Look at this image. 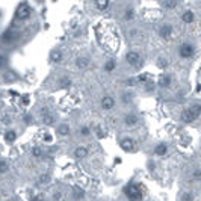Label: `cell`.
Wrapping results in <instances>:
<instances>
[{"label":"cell","mask_w":201,"mask_h":201,"mask_svg":"<svg viewBox=\"0 0 201 201\" xmlns=\"http://www.w3.org/2000/svg\"><path fill=\"white\" fill-rule=\"evenodd\" d=\"M61 59H62V52L61 50H52L50 61L52 62H61Z\"/></svg>","instance_id":"e0dca14e"},{"label":"cell","mask_w":201,"mask_h":201,"mask_svg":"<svg viewBox=\"0 0 201 201\" xmlns=\"http://www.w3.org/2000/svg\"><path fill=\"white\" fill-rule=\"evenodd\" d=\"M30 12H32V9H30L27 5L23 3V5L17 9V12H15V18H17V20H26V18H29Z\"/></svg>","instance_id":"277c9868"},{"label":"cell","mask_w":201,"mask_h":201,"mask_svg":"<svg viewBox=\"0 0 201 201\" xmlns=\"http://www.w3.org/2000/svg\"><path fill=\"white\" fill-rule=\"evenodd\" d=\"M76 65H77V68L83 70V68H86V67L89 65V59H88V58H83V56H80V58H77V61H76Z\"/></svg>","instance_id":"2e32d148"},{"label":"cell","mask_w":201,"mask_h":201,"mask_svg":"<svg viewBox=\"0 0 201 201\" xmlns=\"http://www.w3.org/2000/svg\"><path fill=\"white\" fill-rule=\"evenodd\" d=\"M124 193L130 201H142V189L136 183H130L124 187Z\"/></svg>","instance_id":"6da1fadb"},{"label":"cell","mask_w":201,"mask_h":201,"mask_svg":"<svg viewBox=\"0 0 201 201\" xmlns=\"http://www.w3.org/2000/svg\"><path fill=\"white\" fill-rule=\"evenodd\" d=\"M183 201H193V195H192L190 192L183 193Z\"/></svg>","instance_id":"4dcf8cb0"},{"label":"cell","mask_w":201,"mask_h":201,"mask_svg":"<svg viewBox=\"0 0 201 201\" xmlns=\"http://www.w3.org/2000/svg\"><path fill=\"white\" fill-rule=\"evenodd\" d=\"M5 82H11V80H15L17 79V74L15 73H12V71H8V73H5Z\"/></svg>","instance_id":"484cf974"},{"label":"cell","mask_w":201,"mask_h":201,"mask_svg":"<svg viewBox=\"0 0 201 201\" xmlns=\"http://www.w3.org/2000/svg\"><path fill=\"white\" fill-rule=\"evenodd\" d=\"M23 105H29V97H23Z\"/></svg>","instance_id":"f35d334b"},{"label":"cell","mask_w":201,"mask_h":201,"mask_svg":"<svg viewBox=\"0 0 201 201\" xmlns=\"http://www.w3.org/2000/svg\"><path fill=\"white\" fill-rule=\"evenodd\" d=\"M61 198H62V193H61V192H56V193L53 195V199H55V201H59Z\"/></svg>","instance_id":"74e56055"},{"label":"cell","mask_w":201,"mask_h":201,"mask_svg":"<svg viewBox=\"0 0 201 201\" xmlns=\"http://www.w3.org/2000/svg\"><path fill=\"white\" fill-rule=\"evenodd\" d=\"M168 65V62H166V59H163V58H160L159 61H157V67H160V68H165Z\"/></svg>","instance_id":"836d02e7"},{"label":"cell","mask_w":201,"mask_h":201,"mask_svg":"<svg viewBox=\"0 0 201 201\" xmlns=\"http://www.w3.org/2000/svg\"><path fill=\"white\" fill-rule=\"evenodd\" d=\"M80 133H82V135H83V136H88V135H89V133H91V129H89V127H88V126H83V127H82V129H80Z\"/></svg>","instance_id":"f546056e"},{"label":"cell","mask_w":201,"mask_h":201,"mask_svg":"<svg viewBox=\"0 0 201 201\" xmlns=\"http://www.w3.org/2000/svg\"><path fill=\"white\" fill-rule=\"evenodd\" d=\"M171 76L169 74H162L160 77H159V82H157V85L160 86V88H168L169 85H171Z\"/></svg>","instance_id":"8fae6325"},{"label":"cell","mask_w":201,"mask_h":201,"mask_svg":"<svg viewBox=\"0 0 201 201\" xmlns=\"http://www.w3.org/2000/svg\"><path fill=\"white\" fill-rule=\"evenodd\" d=\"M190 111L195 114V117L198 118L199 115H201V105H198V103H195V105H192L190 106Z\"/></svg>","instance_id":"cb8c5ba5"},{"label":"cell","mask_w":201,"mask_h":201,"mask_svg":"<svg viewBox=\"0 0 201 201\" xmlns=\"http://www.w3.org/2000/svg\"><path fill=\"white\" fill-rule=\"evenodd\" d=\"M18 36H20L18 33H15V32H12V30H6V32H3V35H2V41H3L5 44H9V42L18 39Z\"/></svg>","instance_id":"9c48e42d"},{"label":"cell","mask_w":201,"mask_h":201,"mask_svg":"<svg viewBox=\"0 0 201 201\" xmlns=\"http://www.w3.org/2000/svg\"><path fill=\"white\" fill-rule=\"evenodd\" d=\"M83 196H85V192H83L80 187H74V189H73V198H74V199L79 201V199H82Z\"/></svg>","instance_id":"44dd1931"},{"label":"cell","mask_w":201,"mask_h":201,"mask_svg":"<svg viewBox=\"0 0 201 201\" xmlns=\"http://www.w3.org/2000/svg\"><path fill=\"white\" fill-rule=\"evenodd\" d=\"M6 171H8V162L6 160H2V162H0V172L5 174Z\"/></svg>","instance_id":"4316f807"},{"label":"cell","mask_w":201,"mask_h":201,"mask_svg":"<svg viewBox=\"0 0 201 201\" xmlns=\"http://www.w3.org/2000/svg\"><path fill=\"white\" fill-rule=\"evenodd\" d=\"M180 118H181V121H183V123H192V121H195V120H196V117H195V114L190 111V108L184 109V111L181 112Z\"/></svg>","instance_id":"52a82bcc"},{"label":"cell","mask_w":201,"mask_h":201,"mask_svg":"<svg viewBox=\"0 0 201 201\" xmlns=\"http://www.w3.org/2000/svg\"><path fill=\"white\" fill-rule=\"evenodd\" d=\"M168 145L165 144V142H162V144H157L156 147H154V154H157V156H165L166 153H168Z\"/></svg>","instance_id":"4fadbf2b"},{"label":"cell","mask_w":201,"mask_h":201,"mask_svg":"<svg viewBox=\"0 0 201 201\" xmlns=\"http://www.w3.org/2000/svg\"><path fill=\"white\" fill-rule=\"evenodd\" d=\"M95 5H97V8H98V9L105 11V9L109 6V0H95Z\"/></svg>","instance_id":"7402d4cb"},{"label":"cell","mask_w":201,"mask_h":201,"mask_svg":"<svg viewBox=\"0 0 201 201\" xmlns=\"http://www.w3.org/2000/svg\"><path fill=\"white\" fill-rule=\"evenodd\" d=\"M192 177H193V180H201V169H195L192 172Z\"/></svg>","instance_id":"1f68e13d"},{"label":"cell","mask_w":201,"mask_h":201,"mask_svg":"<svg viewBox=\"0 0 201 201\" xmlns=\"http://www.w3.org/2000/svg\"><path fill=\"white\" fill-rule=\"evenodd\" d=\"M124 124H126L127 127H133V126H136V124H138V115L133 114V112L127 114V115L124 117Z\"/></svg>","instance_id":"30bf717a"},{"label":"cell","mask_w":201,"mask_h":201,"mask_svg":"<svg viewBox=\"0 0 201 201\" xmlns=\"http://www.w3.org/2000/svg\"><path fill=\"white\" fill-rule=\"evenodd\" d=\"M177 3V0H166L165 2V8H174Z\"/></svg>","instance_id":"d6a6232c"},{"label":"cell","mask_w":201,"mask_h":201,"mask_svg":"<svg viewBox=\"0 0 201 201\" xmlns=\"http://www.w3.org/2000/svg\"><path fill=\"white\" fill-rule=\"evenodd\" d=\"M115 67H117L115 61H114V59H109V61L105 64V71H106V73H112V71L115 70Z\"/></svg>","instance_id":"d6986e66"},{"label":"cell","mask_w":201,"mask_h":201,"mask_svg":"<svg viewBox=\"0 0 201 201\" xmlns=\"http://www.w3.org/2000/svg\"><path fill=\"white\" fill-rule=\"evenodd\" d=\"M172 33V26L171 24H162L160 29H159V36L163 38V39H168Z\"/></svg>","instance_id":"ba28073f"},{"label":"cell","mask_w":201,"mask_h":201,"mask_svg":"<svg viewBox=\"0 0 201 201\" xmlns=\"http://www.w3.org/2000/svg\"><path fill=\"white\" fill-rule=\"evenodd\" d=\"M114 106H115V98H114V97L105 95V97L102 98V108H103L105 111H111V109H114Z\"/></svg>","instance_id":"8992f818"},{"label":"cell","mask_w":201,"mask_h":201,"mask_svg":"<svg viewBox=\"0 0 201 201\" xmlns=\"http://www.w3.org/2000/svg\"><path fill=\"white\" fill-rule=\"evenodd\" d=\"M42 121H44V124H47V126H52V124L55 123V117L47 111V108L42 109Z\"/></svg>","instance_id":"7c38bea8"},{"label":"cell","mask_w":201,"mask_h":201,"mask_svg":"<svg viewBox=\"0 0 201 201\" xmlns=\"http://www.w3.org/2000/svg\"><path fill=\"white\" fill-rule=\"evenodd\" d=\"M5 138H6V142H8V144H12V142L17 139V133H15L14 130H8V132L5 133Z\"/></svg>","instance_id":"ac0fdd59"},{"label":"cell","mask_w":201,"mask_h":201,"mask_svg":"<svg viewBox=\"0 0 201 201\" xmlns=\"http://www.w3.org/2000/svg\"><path fill=\"white\" fill-rule=\"evenodd\" d=\"M148 80V74H141L139 77H138V82H141V83H144V82H147Z\"/></svg>","instance_id":"d590c367"},{"label":"cell","mask_w":201,"mask_h":201,"mask_svg":"<svg viewBox=\"0 0 201 201\" xmlns=\"http://www.w3.org/2000/svg\"><path fill=\"white\" fill-rule=\"evenodd\" d=\"M44 142H50L52 141V135H49V133H44Z\"/></svg>","instance_id":"8d00e7d4"},{"label":"cell","mask_w":201,"mask_h":201,"mask_svg":"<svg viewBox=\"0 0 201 201\" xmlns=\"http://www.w3.org/2000/svg\"><path fill=\"white\" fill-rule=\"evenodd\" d=\"M32 201H44V199H41V196H33Z\"/></svg>","instance_id":"b9f144b4"},{"label":"cell","mask_w":201,"mask_h":201,"mask_svg":"<svg viewBox=\"0 0 201 201\" xmlns=\"http://www.w3.org/2000/svg\"><path fill=\"white\" fill-rule=\"evenodd\" d=\"M88 156V148L86 147H77L76 150H74V157H77V159H85Z\"/></svg>","instance_id":"5bb4252c"},{"label":"cell","mask_w":201,"mask_h":201,"mask_svg":"<svg viewBox=\"0 0 201 201\" xmlns=\"http://www.w3.org/2000/svg\"><path fill=\"white\" fill-rule=\"evenodd\" d=\"M32 154H33L35 157H41V156H42V150H41L39 147H35V148L32 150Z\"/></svg>","instance_id":"83f0119b"},{"label":"cell","mask_w":201,"mask_h":201,"mask_svg":"<svg viewBox=\"0 0 201 201\" xmlns=\"http://www.w3.org/2000/svg\"><path fill=\"white\" fill-rule=\"evenodd\" d=\"M193 20H195V17H193V12H192V11L183 12V15H181V21H183V23L190 24V23H193Z\"/></svg>","instance_id":"9a60e30c"},{"label":"cell","mask_w":201,"mask_h":201,"mask_svg":"<svg viewBox=\"0 0 201 201\" xmlns=\"http://www.w3.org/2000/svg\"><path fill=\"white\" fill-rule=\"evenodd\" d=\"M0 67H2V68L6 67V56H5V55L0 56Z\"/></svg>","instance_id":"e575fe53"},{"label":"cell","mask_w":201,"mask_h":201,"mask_svg":"<svg viewBox=\"0 0 201 201\" xmlns=\"http://www.w3.org/2000/svg\"><path fill=\"white\" fill-rule=\"evenodd\" d=\"M126 61H127V64L129 65H132V67H141V64H142V61H141V55L138 53V52H129L127 55H126Z\"/></svg>","instance_id":"7a4b0ae2"},{"label":"cell","mask_w":201,"mask_h":201,"mask_svg":"<svg viewBox=\"0 0 201 201\" xmlns=\"http://www.w3.org/2000/svg\"><path fill=\"white\" fill-rule=\"evenodd\" d=\"M133 15H135L133 9H127V11H126V15H124V18H126V20H132V18H133Z\"/></svg>","instance_id":"f1b7e54d"},{"label":"cell","mask_w":201,"mask_h":201,"mask_svg":"<svg viewBox=\"0 0 201 201\" xmlns=\"http://www.w3.org/2000/svg\"><path fill=\"white\" fill-rule=\"evenodd\" d=\"M70 85H71L70 77H62V79L59 80V86H61V88H68Z\"/></svg>","instance_id":"d4e9b609"},{"label":"cell","mask_w":201,"mask_h":201,"mask_svg":"<svg viewBox=\"0 0 201 201\" xmlns=\"http://www.w3.org/2000/svg\"><path fill=\"white\" fill-rule=\"evenodd\" d=\"M129 100H130V94H126L124 95V103H129Z\"/></svg>","instance_id":"ab89813d"},{"label":"cell","mask_w":201,"mask_h":201,"mask_svg":"<svg viewBox=\"0 0 201 201\" xmlns=\"http://www.w3.org/2000/svg\"><path fill=\"white\" fill-rule=\"evenodd\" d=\"M30 120H32V118H30L29 115H26V117H24V121H26V123H30Z\"/></svg>","instance_id":"60d3db41"},{"label":"cell","mask_w":201,"mask_h":201,"mask_svg":"<svg viewBox=\"0 0 201 201\" xmlns=\"http://www.w3.org/2000/svg\"><path fill=\"white\" fill-rule=\"evenodd\" d=\"M58 133H59L61 136H67V135L70 133V126H68V124H61V126L58 127Z\"/></svg>","instance_id":"ffe728a7"},{"label":"cell","mask_w":201,"mask_h":201,"mask_svg":"<svg viewBox=\"0 0 201 201\" xmlns=\"http://www.w3.org/2000/svg\"><path fill=\"white\" fill-rule=\"evenodd\" d=\"M193 53H195V49H193V46H192V44H189V42H184V44H181V46H180L178 55H180L181 58H184V59H187V58H192V56H193Z\"/></svg>","instance_id":"3957f363"},{"label":"cell","mask_w":201,"mask_h":201,"mask_svg":"<svg viewBox=\"0 0 201 201\" xmlns=\"http://www.w3.org/2000/svg\"><path fill=\"white\" fill-rule=\"evenodd\" d=\"M120 145H121V148L124 150V151H133V148H135V142H133V139L132 138H129V136H126V138H123L121 141H120Z\"/></svg>","instance_id":"5b68a950"},{"label":"cell","mask_w":201,"mask_h":201,"mask_svg":"<svg viewBox=\"0 0 201 201\" xmlns=\"http://www.w3.org/2000/svg\"><path fill=\"white\" fill-rule=\"evenodd\" d=\"M49 181H50V174H47V172H44L38 177V184H46Z\"/></svg>","instance_id":"603a6c76"}]
</instances>
